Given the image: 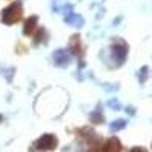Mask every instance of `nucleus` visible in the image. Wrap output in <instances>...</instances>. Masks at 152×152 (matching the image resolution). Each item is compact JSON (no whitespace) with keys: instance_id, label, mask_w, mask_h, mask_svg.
<instances>
[{"instance_id":"1","label":"nucleus","mask_w":152,"mask_h":152,"mask_svg":"<svg viewBox=\"0 0 152 152\" xmlns=\"http://www.w3.org/2000/svg\"><path fill=\"white\" fill-rule=\"evenodd\" d=\"M23 17V3L21 0H14L9 6H6L2 12H0V20L6 26H12L21 20Z\"/></svg>"},{"instance_id":"2","label":"nucleus","mask_w":152,"mask_h":152,"mask_svg":"<svg viewBox=\"0 0 152 152\" xmlns=\"http://www.w3.org/2000/svg\"><path fill=\"white\" fill-rule=\"evenodd\" d=\"M110 52H111V59L114 61V66L120 67L125 64L126 56H128V44L122 40H119L110 47Z\"/></svg>"},{"instance_id":"3","label":"nucleus","mask_w":152,"mask_h":152,"mask_svg":"<svg viewBox=\"0 0 152 152\" xmlns=\"http://www.w3.org/2000/svg\"><path fill=\"white\" fill-rule=\"evenodd\" d=\"M73 55L69 49H56L55 52L52 53V61L53 64L59 69H66L72 64Z\"/></svg>"},{"instance_id":"4","label":"nucleus","mask_w":152,"mask_h":152,"mask_svg":"<svg viewBox=\"0 0 152 152\" xmlns=\"http://www.w3.org/2000/svg\"><path fill=\"white\" fill-rule=\"evenodd\" d=\"M58 146V137L55 134H43L34 143V149L38 151H53Z\"/></svg>"},{"instance_id":"5","label":"nucleus","mask_w":152,"mask_h":152,"mask_svg":"<svg viewBox=\"0 0 152 152\" xmlns=\"http://www.w3.org/2000/svg\"><path fill=\"white\" fill-rule=\"evenodd\" d=\"M69 50L72 52L73 56H76L79 59V67H82V59H84V47H82V43H81V38L79 35H73L72 40H70V44H69Z\"/></svg>"},{"instance_id":"6","label":"nucleus","mask_w":152,"mask_h":152,"mask_svg":"<svg viewBox=\"0 0 152 152\" xmlns=\"http://www.w3.org/2000/svg\"><path fill=\"white\" fill-rule=\"evenodd\" d=\"M64 21L69 24V26H73V28H82L84 26V17L79 15V14H76L75 11H70L67 12V14H64Z\"/></svg>"},{"instance_id":"7","label":"nucleus","mask_w":152,"mask_h":152,"mask_svg":"<svg viewBox=\"0 0 152 152\" xmlns=\"http://www.w3.org/2000/svg\"><path fill=\"white\" fill-rule=\"evenodd\" d=\"M37 29H38V17L37 15L28 17L26 21H24V26H23V34L26 37H31Z\"/></svg>"},{"instance_id":"8","label":"nucleus","mask_w":152,"mask_h":152,"mask_svg":"<svg viewBox=\"0 0 152 152\" xmlns=\"http://www.w3.org/2000/svg\"><path fill=\"white\" fill-rule=\"evenodd\" d=\"M100 151H111V152L122 151V145H120V142H119V138H116V137H111V138H108V140L102 145Z\"/></svg>"},{"instance_id":"9","label":"nucleus","mask_w":152,"mask_h":152,"mask_svg":"<svg viewBox=\"0 0 152 152\" xmlns=\"http://www.w3.org/2000/svg\"><path fill=\"white\" fill-rule=\"evenodd\" d=\"M49 40V34L44 28H38V31L35 32V38H34V44L35 46H40L43 43H47Z\"/></svg>"},{"instance_id":"10","label":"nucleus","mask_w":152,"mask_h":152,"mask_svg":"<svg viewBox=\"0 0 152 152\" xmlns=\"http://www.w3.org/2000/svg\"><path fill=\"white\" fill-rule=\"evenodd\" d=\"M90 122H93L94 125H99V123H104L105 122V116H104V113H102L100 105H97V108L90 113Z\"/></svg>"},{"instance_id":"11","label":"nucleus","mask_w":152,"mask_h":152,"mask_svg":"<svg viewBox=\"0 0 152 152\" xmlns=\"http://www.w3.org/2000/svg\"><path fill=\"white\" fill-rule=\"evenodd\" d=\"M126 125H128V120H125V119H117V120H114L110 123V131L111 132H117V131H122L126 128Z\"/></svg>"},{"instance_id":"12","label":"nucleus","mask_w":152,"mask_h":152,"mask_svg":"<svg viewBox=\"0 0 152 152\" xmlns=\"http://www.w3.org/2000/svg\"><path fill=\"white\" fill-rule=\"evenodd\" d=\"M148 75H149V67H148V66H143L140 70L137 72L138 82H140V84H145V82H146V79H148Z\"/></svg>"},{"instance_id":"13","label":"nucleus","mask_w":152,"mask_h":152,"mask_svg":"<svg viewBox=\"0 0 152 152\" xmlns=\"http://www.w3.org/2000/svg\"><path fill=\"white\" fill-rule=\"evenodd\" d=\"M108 107H110L111 110H116V111L122 110V105H120V102H119L116 97H111V99L108 100Z\"/></svg>"},{"instance_id":"14","label":"nucleus","mask_w":152,"mask_h":152,"mask_svg":"<svg viewBox=\"0 0 152 152\" xmlns=\"http://www.w3.org/2000/svg\"><path fill=\"white\" fill-rule=\"evenodd\" d=\"M126 113L129 114V116H134L135 114V110H134V107H126V110H125Z\"/></svg>"}]
</instances>
